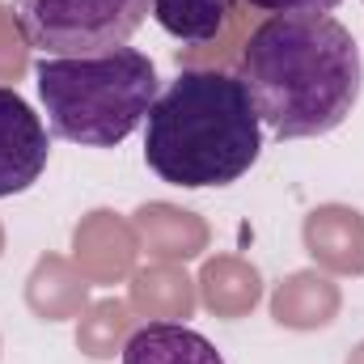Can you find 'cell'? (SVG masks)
Returning a JSON list of instances; mask_svg holds the SVG:
<instances>
[{"label":"cell","mask_w":364,"mask_h":364,"mask_svg":"<svg viewBox=\"0 0 364 364\" xmlns=\"http://www.w3.org/2000/svg\"><path fill=\"white\" fill-rule=\"evenodd\" d=\"M237 77L275 140H309L356 110L364 60L352 30L331 13H292L250 30Z\"/></svg>","instance_id":"obj_1"},{"label":"cell","mask_w":364,"mask_h":364,"mask_svg":"<svg viewBox=\"0 0 364 364\" xmlns=\"http://www.w3.org/2000/svg\"><path fill=\"white\" fill-rule=\"evenodd\" d=\"M263 153V119L237 73L182 68L144 119V161L170 186H229Z\"/></svg>","instance_id":"obj_2"},{"label":"cell","mask_w":364,"mask_h":364,"mask_svg":"<svg viewBox=\"0 0 364 364\" xmlns=\"http://www.w3.org/2000/svg\"><path fill=\"white\" fill-rule=\"evenodd\" d=\"M47 127L81 149L123 144L157 102V68L136 47H114L106 55H43L34 64Z\"/></svg>","instance_id":"obj_3"},{"label":"cell","mask_w":364,"mask_h":364,"mask_svg":"<svg viewBox=\"0 0 364 364\" xmlns=\"http://www.w3.org/2000/svg\"><path fill=\"white\" fill-rule=\"evenodd\" d=\"M153 0H13V21L21 38L43 55H106L123 47Z\"/></svg>","instance_id":"obj_4"},{"label":"cell","mask_w":364,"mask_h":364,"mask_svg":"<svg viewBox=\"0 0 364 364\" xmlns=\"http://www.w3.org/2000/svg\"><path fill=\"white\" fill-rule=\"evenodd\" d=\"M51 157L47 123L30 110L17 90H0V199L21 195L43 178Z\"/></svg>","instance_id":"obj_5"},{"label":"cell","mask_w":364,"mask_h":364,"mask_svg":"<svg viewBox=\"0 0 364 364\" xmlns=\"http://www.w3.org/2000/svg\"><path fill=\"white\" fill-rule=\"evenodd\" d=\"M123 364H225V356L191 326L149 322L123 343Z\"/></svg>","instance_id":"obj_6"},{"label":"cell","mask_w":364,"mask_h":364,"mask_svg":"<svg viewBox=\"0 0 364 364\" xmlns=\"http://www.w3.org/2000/svg\"><path fill=\"white\" fill-rule=\"evenodd\" d=\"M153 17L182 47H208L225 34L233 0H153Z\"/></svg>","instance_id":"obj_7"},{"label":"cell","mask_w":364,"mask_h":364,"mask_svg":"<svg viewBox=\"0 0 364 364\" xmlns=\"http://www.w3.org/2000/svg\"><path fill=\"white\" fill-rule=\"evenodd\" d=\"M246 4H255L272 17H292V13H331L339 0H246Z\"/></svg>","instance_id":"obj_8"}]
</instances>
